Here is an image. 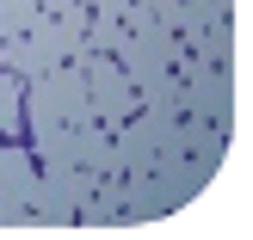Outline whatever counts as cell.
<instances>
[{
  "mask_svg": "<svg viewBox=\"0 0 253 240\" xmlns=\"http://www.w3.org/2000/svg\"><path fill=\"white\" fill-rule=\"evenodd\" d=\"M74 68L86 74V99H93V117H99V130H118V123H130L136 111V86H130V74L118 68V56H86V62H74Z\"/></svg>",
  "mask_w": 253,
  "mask_h": 240,
  "instance_id": "obj_1",
  "label": "cell"
},
{
  "mask_svg": "<svg viewBox=\"0 0 253 240\" xmlns=\"http://www.w3.org/2000/svg\"><path fill=\"white\" fill-rule=\"evenodd\" d=\"M235 0H179L173 6V31H204L210 19H229Z\"/></svg>",
  "mask_w": 253,
  "mask_h": 240,
  "instance_id": "obj_3",
  "label": "cell"
},
{
  "mask_svg": "<svg viewBox=\"0 0 253 240\" xmlns=\"http://www.w3.org/2000/svg\"><path fill=\"white\" fill-rule=\"evenodd\" d=\"M118 43H124V25L105 19V12H93V19H86V49H93V56H111Z\"/></svg>",
  "mask_w": 253,
  "mask_h": 240,
  "instance_id": "obj_5",
  "label": "cell"
},
{
  "mask_svg": "<svg viewBox=\"0 0 253 240\" xmlns=\"http://www.w3.org/2000/svg\"><path fill=\"white\" fill-rule=\"evenodd\" d=\"M0 68H6V74H19V80H37V74H43V68H56V62H43L31 43H25V37H6V62H0Z\"/></svg>",
  "mask_w": 253,
  "mask_h": 240,
  "instance_id": "obj_4",
  "label": "cell"
},
{
  "mask_svg": "<svg viewBox=\"0 0 253 240\" xmlns=\"http://www.w3.org/2000/svg\"><path fill=\"white\" fill-rule=\"evenodd\" d=\"M0 62H6V43H0Z\"/></svg>",
  "mask_w": 253,
  "mask_h": 240,
  "instance_id": "obj_6",
  "label": "cell"
},
{
  "mask_svg": "<svg viewBox=\"0 0 253 240\" xmlns=\"http://www.w3.org/2000/svg\"><path fill=\"white\" fill-rule=\"evenodd\" d=\"M0 136H25V80L0 68Z\"/></svg>",
  "mask_w": 253,
  "mask_h": 240,
  "instance_id": "obj_2",
  "label": "cell"
},
{
  "mask_svg": "<svg viewBox=\"0 0 253 240\" xmlns=\"http://www.w3.org/2000/svg\"><path fill=\"white\" fill-rule=\"evenodd\" d=\"M0 148H6V136H0Z\"/></svg>",
  "mask_w": 253,
  "mask_h": 240,
  "instance_id": "obj_7",
  "label": "cell"
}]
</instances>
